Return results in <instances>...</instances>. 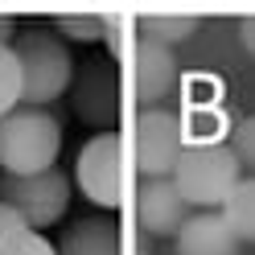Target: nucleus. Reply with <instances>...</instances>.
I'll list each match as a JSON object with an SVG mask.
<instances>
[{
  "mask_svg": "<svg viewBox=\"0 0 255 255\" xmlns=\"http://www.w3.org/2000/svg\"><path fill=\"white\" fill-rule=\"evenodd\" d=\"M62 152V120L45 107H12L0 120V169L4 177H33L58 169Z\"/></svg>",
  "mask_w": 255,
  "mask_h": 255,
  "instance_id": "nucleus-1",
  "label": "nucleus"
},
{
  "mask_svg": "<svg viewBox=\"0 0 255 255\" xmlns=\"http://www.w3.org/2000/svg\"><path fill=\"white\" fill-rule=\"evenodd\" d=\"M12 54L21 62V103L25 107H50L74 83V58L66 41L50 29H25L12 41Z\"/></svg>",
  "mask_w": 255,
  "mask_h": 255,
  "instance_id": "nucleus-2",
  "label": "nucleus"
},
{
  "mask_svg": "<svg viewBox=\"0 0 255 255\" xmlns=\"http://www.w3.org/2000/svg\"><path fill=\"white\" fill-rule=\"evenodd\" d=\"M243 181V165L235 161L231 144H210V148H185L177 169H173V185L181 189L189 210H214L231 198V189Z\"/></svg>",
  "mask_w": 255,
  "mask_h": 255,
  "instance_id": "nucleus-3",
  "label": "nucleus"
},
{
  "mask_svg": "<svg viewBox=\"0 0 255 255\" xmlns=\"http://www.w3.org/2000/svg\"><path fill=\"white\" fill-rule=\"evenodd\" d=\"M74 181L83 189V198L99 210H120L128 194V144L120 132H95L74 165Z\"/></svg>",
  "mask_w": 255,
  "mask_h": 255,
  "instance_id": "nucleus-4",
  "label": "nucleus"
},
{
  "mask_svg": "<svg viewBox=\"0 0 255 255\" xmlns=\"http://www.w3.org/2000/svg\"><path fill=\"white\" fill-rule=\"evenodd\" d=\"M132 165L140 177H173L181 152H185V128L173 107H148L132 124Z\"/></svg>",
  "mask_w": 255,
  "mask_h": 255,
  "instance_id": "nucleus-5",
  "label": "nucleus"
},
{
  "mask_svg": "<svg viewBox=\"0 0 255 255\" xmlns=\"http://www.w3.org/2000/svg\"><path fill=\"white\" fill-rule=\"evenodd\" d=\"M0 202L12 206L29 231H45L62 222L70 206V177L62 169H45L33 177H0Z\"/></svg>",
  "mask_w": 255,
  "mask_h": 255,
  "instance_id": "nucleus-6",
  "label": "nucleus"
},
{
  "mask_svg": "<svg viewBox=\"0 0 255 255\" xmlns=\"http://www.w3.org/2000/svg\"><path fill=\"white\" fill-rule=\"evenodd\" d=\"M128 74H132V99L140 111L148 107H169V99L181 87V66L177 54L152 41H136L132 58H128Z\"/></svg>",
  "mask_w": 255,
  "mask_h": 255,
  "instance_id": "nucleus-7",
  "label": "nucleus"
},
{
  "mask_svg": "<svg viewBox=\"0 0 255 255\" xmlns=\"http://www.w3.org/2000/svg\"><path fill=\"white\" fill-rule=\"evenodd\" d=\"M189 218V202L173 177H140L136 185V222L152 239H177V231Z\"/></svg>",
  "mask_w": 255,
  "mask_h": 255,
  "instance_id": "nucleus-8",
  "label": "nucleus"
},
{
  "mask_svg": "<svg viewBox=\"0 0 255 255\" xmlns=\"http://www.w3.org/2000/svg\"><path fill=\"white\" fill-rule=\"evenodd\" d=\"M70 103L87 124L116 120V111H120V78H116V70L95 66V62L87 70H78V78L70 83Z\"/></svg>",
  "mask_w": 255,
  "mask_h": 255,
  "instance_id": "nucleus-9",
  "label": "nucleus"
},
{
  "mask_svg": "<svg viewBox=\"0 0 255 255\" xmlns=\"http://www.w3.org/2000/svg\"><path fill=\"white\" fill-rule=\"evenodd\" d=\"M239 251H243V243L214 210L189 214L185 227L177 231V255H239Z\"/></svg>",
  "mask_w": 255,
  "mask_h": 255,
  "instance_id": "nucleus-10",
  "label": "nucleus"
},
{
  "mask_svg": "<svg viewBox=\"0 0 255 255\" xmlns=\"http://www.w3.org/2000/svg\"><path fill=\"white\" fill-rule=\"evenodd\" d=\"M120 231L111 218H78L62 231L58 255H120Z\"/></svg>",
  "mask_w": 255,
  "mask_h": 255,
  "instance_id": "nucleus-11",
  "label": "nucleus"
},
{
  "mask_svg": "<svg viewBox=\"0 0 255 255\" xmlns=\"http://www.w3.org/2000/svg\"><path fill=\"white\" fill-rule=\"evenodd\" d=\"M181 128H185V148H210V144H227L231 116L210 99L189 107V116H181Z\"/></svg>",
  "mask_w": 255,
  "mask_h": 255,
  "instance_id": "nucleus-12",
  "label": "nucleus"
},
{
  "mask_svg": "<svg viewBox=\"0 0 255 255\" xmlns=\"http://www.w3.org/2000/svg\"><path fill=\"white\" fill-rule=\"evenodd\" d=\"M222 222L235 231L239 243H255V177H243L235 189H231V198L222 202Z\"/></svg>",
  "mask_w": 255,
  "mask_h": 255,
  "instance_id": "nucleus-13",
  "label": "nucleus"
},
{
  "mask_svg": "<svg viewBox=\"0 0 255 255\" xmlns=\"http://www.w3.org/2000/svg\"><path fill=\"white\" fill-rule=\"evenodd\" d=\"M198 33V21L194 17H140L136 21V41H152V45H181Z\"/></svg>",
  "mask_w": 255,
  "mask_h": 255,
  "instance_id": "nucleus-14",
  "label": "nucleus"
},
{
  "mask_svg": "<svg viewBox=\"0 0 255 255\" xmlns=\"http://www.w3.org/2000/svg\"><path fill=\"white\" fill-rule=\"evenodd\" d=\"M12 107H21V62L12 45H0V120Z\"/></svg>",
  "mask_w": 255,
  "mask_h": 255,
  "instance_id": "nucleus-15",
  "label": "nucleus"
},
{
  "mask_svg": "<svg viewBox=\"0 0 255 255\" xmlns=\"http://www.w3.org/2000/svg\"><path fill=\"white\" fill-rule=\"evenodd\" d=\"M0 255H58V247L41 231L17 227V231H8L4 239H0Z\"/></svg>",
  "mask_w": 255,
  "mask_h": 255,
  "instance_id": "nucleus-16",
  "label": "nucleus"
},
{
  "mask_svg": "<svg viewBox=\"0 0 255 255\" xmlns=\"http://www.w3.org/2000/svg\"><path fill=\"white\" fill-rule=\"evenodd\" d=\"M58 37L103 41V17H99V12H70V17H58Z\"/></svg>",
  "mask_w": 255,
  "mask_h": 255,
  "instance_id": "nucleus-17",
  "label": "nucleus"
},
{
  "mask_svg": "<svg viewBox=\"0 0 255 255\" xmlns=\"http://www.w3.org/2000/svg\"><path fill=\"white\" fill-rule=\"evenodd\" d=\"M231 152H235V161L243 165V173H251L255 177V116H247V120H239L235 128H231Z\"/></svg>",
  "mask_w": 255,
  "mask_h": 255,
  "instance_id": "nucleus-18",
  "label": "nucleus"
},
{
  "mask_svg": "<svg viewBox=\"0 0 255 255\" xmlns=\"http://www.w3.org/2000/svg\"><path fill=\"white\" fill-rule=\"evenodd\" d=\"M124 33H128V17H103V41L111 45V54H116V58H128Z\"/></svg>",
  "mask_w": 255,
  "mask_h": 255,
  "instance_id": "nucleus-19",
  "label": "nucleus"
},
{
  "mask_svg": "<svg viewBox=\"0 0 255 255\" xmlns=\"http://www.w3.org/2000/svg\"><path fill=\"white\" fill-rule=\"evenodd\" d=\"M17 227H25V222H21V214L12 210V206H4V202H0V239H4L8 231H17Z\"/></svg>",
  "mask_w": 255,
  "mask_h": 255,
  "instance_id": "nucleus-20",
  "label": "nucleus"
},
{
  "mask_svg": "<svg viewBox=\"0 0 255 255\" xmlns=\"http://www.w3.org/2000/svg\"><path fill=\"white\" fill-rule=\"evenodd\" d=\"M239 41H243V50L255 58V17H247L243 25H239Z\"/></svg>",
  "mask_w": 255,
  "mask_h": 255,
  "instance_id": "nucleus-21",
  "label": "nucleus"
},
{
  "mask_svg": "<svg viewBox=\"0 0 255 255\" xmlns=\"http://www.w3.org/2000/svg\"><path fill=\"white\" fill-rule=\"evenodd\" d=\"M12 41H17V21L8 12H0V45H12Z\"/></svg>",
  "mask_w": 255,
  "mask_h": 255,
  "instance_id": "nucleus-22",
  "label": "nucleus"
},
{
  "mask_svg": "<svg viewBox=\"0 0 255 255\" xmlns=\"http://www.w3.org/2000/svg\"><path fill=\"white\" fill-rule=\"evenodd\" d=\"M140 255H152V251H140Z\"/></svg>",
  "mask_w": 255,
  "mask_h": 255,
  "instance_id": "nucleus-23",
  "label": "nucleus"
}]
</instances>
